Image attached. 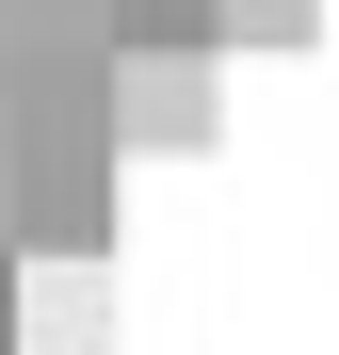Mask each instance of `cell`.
I'll list each match as a JSON object with an SVG mask.
<instances>
[{
  "label": "cell",
  "mask_w": 339,
  "mask_h": 355,
  "mask_svg": "<svg viewBox=\"0 0 339 355\" xmlns=\"http://www.w3.org/2000/svg\"><path fill=\"white\" fill-rule=\"evenodd\" d=\"M210 81H226L210 33H178V49H113V146H146V162L210 146Z\"/></svg>",
  "instance_id": "cell-1"
},
{
  "label": "cell",
  "mask_w": 339,
  "mask_h": 355,
  "mask_svg": "<svg viewBox=\"0 0 339 355\" xmlns=\"http://www.w3.org/2000/svg\"><path fill=\"white\" fill-rule=\"evenodd\" d=\"M0 339H17V291H0Z\"/></svg>",
  "instance_id": "cell-2"
}]
</instances>
